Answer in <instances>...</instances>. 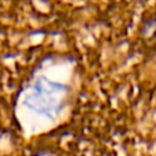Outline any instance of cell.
<instances>
[{
    "label": "cell",
    "instance_id": "obj_1",
    "mask_svg": "<svg viewBox=\"0 0 156 156\" xmlns=\"http://www.w3.org/2000/svg\"><path fill=\"white\" fill-rule=\"evenodd\" d=\"M65 89L48 80H38L33 85L32 92L26 99V104L36 110L37 114L52 118L55 112L60 108V101Z\"/></svg>",
    "mask_w": 156,
    "mask_h": 156
}]
</instances>
